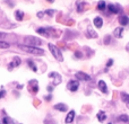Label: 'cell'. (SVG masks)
<instances>
[{
	"label": "cell",
	"mask_w": 129,
	"mask_h": 124,
	"mask_svg": "<svg viewBox=\"0 0 129 124\" xmlns=\"http://www.w3.org/2000/svg\"><path fill=\"white\" fill-rule=\"evenodd\" d=\"M18 47H19L22 51L26 52V53L33 54V55H43L44 54V51L40 47H34V46H28V45H24V44H18Z\"/></svg>",
	"instance_id": "cell-1"
},
{
	"label": "cell",
	"mask_w": 129,
	"mask_h": 124,
	"mask_svg": "<svg viewBox=\"0 0 129 124\" xmlns=\"http://www.w3.org/2000/svg\"><path fill=\"white\" fill-rule=\"evenodd\" d=\"M48 46H49V51L51 52V54L53 55V58L56 59L57 61H59V62H62V61H63L62 52L60 51V49H59L58 46H56V45L51 44V43H50Z\"/></svg>",
	"instance_id": "cell-2"
},
{
	"label": "cell",
	"mask_w": 129,
	"mask_h": 124,
	"mask_svg": "<svg viewBox=\"0 0 129 124\" xmlns=\"http://www.w3.org/2000/svg\"><path fill=\"white\" fill-rule=\"evenodd\" d=\"M25 42L28 44V46H34V47H38L39 45L42 44V40L38 37H34V36H26L25 37Z\"/></svg>",
	"instance_id": "cell-3"
},
{
	"label": "cell",
	"mask_w": 129,
	"mask_h": 124,
	"mask_svg": "<svg viewBox=\"0 0 129 124\" xmlns=\"http://www.w3.org/2000/svg\"><path fill=\"white\" fill-rule=\"evenodd\" d=\"M51 32H54L53 28H50V27H48V28H45V27H40V28L36 29V33L40 34V35H43V36H47V37H50L51 36Z\"/></svg>",
	"instance_id": "cell-4"
},
{
	"label": "cell",
	"mask_w": 129,
	"mask_h": 124,
	"mask_svg": "<svg viewBox=\"0 0 129 124\" xmlns=\"http://www.w3.org/2000/svg\"><path fill=\"white\" fill-rule=\"evenodd\" d=\"M78 87H79V81H78L77 79H75V80L73 79L67 84V89L70 91H77Z\"/></svg>",
	"instance_id": "cell-5"
},
{
	"label": "cell",
	"mask_w": 129,
	"mask_h": 124,
	"mask_svg": "<svg viewBox=\"0 0 129 124\" xmlns=\"http://www.w3.org/2000/svg\"><path fill=\"white\" fill-rule=\"evenodd\" d=\"M75 77L77 78L78 81H88V80H91V77H89L87 73L83 72V71H78V72L75 73Z\"/></svg>",
	"instance_id": "cell-6"
},
{
	"label": "cell",
	"mask_w": 129,
	"mask_h": 124,
	"mask_svg": "<svg viewBox=\"0 0 129 124\" xmlns=\"http://www.w3.org/2000/svg\"><path fill=\"white\" fill-rule=\"evenodd\" d=\"M28 89L32 94H36L39 91V84L36 80H31L28 82Z\"/></svg>",
	"instance_id": "cell-7"
},
{
	"label": "cell",
	"mask_w": 129,
	"mask_h": 124,
	"mask_svg": "<svg viewBox=\"0 0 129 124\" xmlns=\"http://www.w3.org/2000/svg\"><path fill=\"white\" fill-rule=\"evenodd\" d=\"M22 63V60H20V58H18V56H15L14 58V60L10 62V63L8 64V70H13L14 68H16V67H18L19 64Z\"/></svg>",
	"instance_id": "cell-8"
},
{
	"label": "cell",
	"mask_w": 129,
	"mask_h": 124,
	"mask_svg": "<svg viewBox=\"0 0 129 124\" xmlns=\"http://www.w3.org/2000/svg\"><path fill=\"white\" fill-rule=\"evenodd\" d=\"M118 22L119 24L121 25V27L122 26H128L129 25V17L126 15H120L118 17Z\"/></svg>",
	"instance_id": "cell-9"
},
{
	"label": "cell",
	"mask_w": 129,
	"mask_h": 124,
	"mask_svg": "<svg viewBox=\"0 0 129 124\" xmlns=\"http://www.w3.org/2000/svg\"><path fill=\"white\" fill-rule=\"evenodd\" d=\"M108 9H109V11L111 14H119L121 11V8L118 6V5H113V4H110L108 5Z\"/></svg>",
	"instance_id": "cell-10"
},
{
	"label": "cell",
	"mask_w": 129,
	"mask_h": 124,
	"mask_svg": "<svg viewBox=\"0 0 129 124\" xmlns=\"http://www.w3.org/2000/svg\"><path fill=\"white\" fill-rule=\"evenodd\" d=\"M98 86H99V89H100L103 94L109 93V90H108V86H107V84H105L104 80H100V81L98 82Z\"/></svg>",
	"instance_id": "cell-11"
},
{
	"label": "cell",
	"mask_w": 129,
	"mask_h": 124,
	"mask_svg": "<svg viewBox=\"0 0 129 124\" xmlns=\"http://www.w3.org/2000/svg\"><path fill=\"white\" fill-rule=\"evenodd\" d=\"M75 111H69L68 114H67L66 116V120H64V122H66L67 124H70L74 122V120H75Z\"/></svg>",
	"instance_id": "cell-12"
},
{
	"label": "cell",
	"mask_w": 129,
	"mask_h": 124,
	"mask_svg": "<svg viewBox=\"0 0 129 124\" xmlns=\"http://www.w3.org/2000/svg\"><path fill=\"white\" fill-rule=\"evenodd\" d=\"M49 78H57V81L56 80L53 81V85H56V86L61 82V76L59 75L58 72H50L49 73Z\"/></svg>",
	"instance_id": "cell-13"
},
{
	"label": "cell",
	"mask_w": 129,
	"mask_h": 124,
	"mask_svg": "<svg viewBox=\"0 0 129 124\" xmlns=\"http://www.w3.org/2000/svg\"><path fill=\"white\" fill-rule=\"evenodd\" d=\"M54 109H57V111L59 112H67L68 111V106H67L66 104H63V103H58V104L54 105Z\"/></svg>",
	"instance_id": "cell-14"
},
{
	"label": "cell",
	"mask_w": 129,
	"mask_h": 124,
	"mask_svg": "<svg viewBox=\"0 0 129 124\" xmlns=\"http://www.w3.org/2000/svg\"><path fill=\"white\" fill-rule=\"evenodd\" d=\"M93 24L95 25L96 28H101V27L103 26V19L100 17V16H98V17H95L93 19Z\"/></svg>",
	"instance_id": "cell-15"
},
{
	"label": "cell",
	"mask_w": 129,
	"mask_h": 124,
	"mask_svg": "<svg viewBox=\"0 0 129 124\" xmlns=\"http://www.w3.org/2000/svg\"><path fill=\"white\" fill-rule=\"evenodd\" d=\"M87 8H88V4H86V2H79V4L77 5V11L78 13H82V11L86 10Z\"/></svg>",
	"instance_id": "cell-16"
},
{
	"label": "cell",
	"mask_w": 129,
	"mask_h": 124,
	"mask_svg": "<svg viewBox=\"0 0 129 124\" xmlns=\"http://www.w3.org/2000/svg\"><path fill=\"white\" fill-rule=\"evenodd\" d=\"M96 118H98L100 122H104L107 120V114H105L104 111H100L98 114H96Z\"/></svg>",
	"instance_id": "cell-17"
},
{
	"label": "cell",
	"mask_w": 129,
	"mask_h": 124,
	"mask_svg": "<svg viewBox=\"0 0 129 124\" xmlns=\"http://www.w3.org/2000/svg\"><path fill=\"white\" fill-rule=\"evenodd\" d=\"M122 32H123V27H117L113 32V35L117 38H121L122 37Z\"/></svg>",
	"instance_id": "cell-18"
},
{
	"label": "cell",
	"mask_w": 129,
	"mask_h": 124,
	"mask_svg": "<svg viewBox=\"0 0 129 124\" xmlns=\"http://www.w3.org/2000/svg\"><path fill=\"white\" fill-rule=\"evenodd\" d=\"M87 37H89V38H96L98 37V34H96V32L94 31V29H92V27L91 26H88V28H87Z\"/></svg>",
	"instance_id": "cell-19"
},
{
	"label": "cell",
	"mask_w": 129,
	"mask_h": 124,
	"mask_svg": "<svg viewBox=\"0 0 129 124\" xmlns=\"http://www.w3.org/2000/svg\"><path fill=\"white\" fill-rule=\"evenodd\" d=\"M15 18H16V20H18V22L23 20V18H24V11H22V10H16V11H15Z\"/></svg>",
	"instance_id": "cell-20"
},
{
	"label": "cell",
	"mask_w": 129,
	"mask_h": 124,
	"mask_svg": "<svg viewBox=\"0 0 129 124\" xmlns=\"http://www.w3.org/2000/svg\"><path fill=\"white\" fill-rule=\"evenodd\" d=\"M120 98H121V100H122V102L125 103L126 105L129 104V94H127V93H121L120 94Z\"/></svg>",
	"instance_id": "cell-21"
},
{
	"label": "cell",
	"mask_w": 129,
	"mask_h": 124,
	"mask_svg": "<svg viewBox=\"0 0 129 124\" xmlns=\"http://www.w3.org/2000/svg\"><path fill=\"white\" fill-rule=\"evenodd\" d=\"M118 121H120L122 123H129V116L127 114H121V115L118 116Z\"/></svg>",
	"instance_id": "cell-22"
},
{
	"label": "cell",
	"mask_w": 129,
	"mask_h": 124,
	"mask_svg": "<svg viewBox=\"0 0 129 124\" xmlns=\"http://www.w3.org/2000/svg\"><path fill=\"white\" fill-rule=\"evenodd\" d=\"M105 8H107V4H105L104 0H101V1L98 2V9L99 10L103 11V10H105Z\"/></svg>",
	"instance_id": "cell-23"
},
{
	"label": "cell",
	"mask_w": 129,
	"mask_h": 124,
	"mask_svg": "<svg viewBox=\"0 0 129 124\" xmlns=\"http://www.w3.org/2000/svg\"><path fill=\"white\" fill-rule=\"evenodd\" d=\"M27 66H28L29 68L32 69V71H34V72H38V67L35 66V63H34L32 60H27Z\"/></svg>",
	"instance_id": "cell-24"
},
{
	"label": "cell",
	"mask_w": 129,
	"mask_h": 124,
	"mask_svg": "<svg viewBox=\"0 0 129 124\" xmlns=\"http://www.w3.org/2000/svg\"><path fill=\"white\" fill-rule=\"evenodd\" d=\"M2 123L4 124H15V121L13 118H10L9 116H5L4 120H2Z\"/></svg>",
	"instance_id": "cell-25"
},
{
	"label": "cell",
	"mask_w": 129,
	"mask_h": 124,
	"mask_svg": "<svg viewBox=\"0 0 129 124\" xmlns=\"http://www.w3.org/2000/svg\"><path fill=\"white\" fill-rule=\"evenodd\" d=\"M9 46H10V44L8 42H5V41L0 40V49H8Z\"/></svg>",
	"instance_id": "cell-26"
},
{
	"label": "cell",
	"mask_w": 129,
	"mask_h": 124,
	"mask_svg": "<svg viewBox=\"0 0 129 124\" xmlns=\"http://www.w3.org/2000/svg\"><path fill=\"white\" fill-rule=\"evenodd\" d=\"M44 14H47V15H49V16H53L54 14H56V10H53V9H47V10L44 11Z\"/></svg>",
	"instance_id": "cell-27"
},
{
	"label": "cell",
	"mask_w": 129,
	"mask_h": 124,
	"mask_svg": "<svg viewBox=\"0 0 129 124\" xmlns=\"http://www.w3.org/2000/svg\"><path fill=\"white\" fill-rule=\"evenodd\" d=\"M74 55L76 56L77 59H82L83 58V53L80 51H75V53H74Z\"/></svg>",
	"instance_id": "cell-28"
},
{
	"label": "cell",
	"mask_w": 129,
	"mask_h": 124,
	"mask_svg": "<svg viewBox=\"0 0 129 124\" xmlns=\"http://www.w3.org/2000/svg\"><path fill=\"white\" fill-rule=\"evenodd\" d=\"M104 43L105 44H110V43H111V36L110 35H107L104 37Z\"/></svg>",
	"instance_id": "cell-29"
},
{
	"label": "cell",
	"mask_w": 129,
	"mask_h": 124,
	"mask_svg": "<svg viewBox=\"0 0 129 124\" xmlns=\"http://www.w3.org/2000/svg\"><path fill=\"white\" fill-rule=\"evenodd\" d=\"M5 96H6V90H5L4 88H1V89H0V99H1V98H4Z\"/></svg>",
	"instance_id": "cell-30"
},
{
	"label": "cell",
	"mask_w": 129,
	"mask_h": 124,
	"mask_svg": "<svg viewBox=\"0 0 129 124\" xmlns=\"http://www.w3.org/2000/svg\"><path fill=\"white\" fill-rule=\"evenodd\" d=\"M2 20H6V17H5L4 13H2V11H1V10H0V25H1Z\"/></svg>",
	"instance_id": "cell-31"
},
{
	"label": "cell",
	"mask_w": 129,
	"mask_h": 124,
	"mask_svg": "<svg viewBox=\"0 0 129 124\" xmlns=\"http://www.w3.org/2000/svg\"><path fill=\"white\" fill-rule=\"evenodd\" d=\"M112 64H113V60H112V59H110V60L107 62V69H108V68H110V67H111Z\"/></svg>",
	"instance_id": "cell-32"
},
{
	"label": "cell",
	"mask_w": 129,
	"mask_h": 124,
	"mask_svg": "<svg viewBox=\"0 0 129 124\" xmlns=\"http://www.w3.org/2000/svg\"><path fill=\"white\" fill-rule=\"evenodd\" d=\"M5 2H7V4L9 5V7H10V8H13V7H14V2L11 1V0H5Z\"/></svg>",
	"instance_id": "cell-33"
},
{
	"label": "cell",
	"mask_w": 129,
	"mask_h": 124,
	"mask_svg": "<svg viewBox=\"0 0 129 124\" xmlns=\"http://www.w3.org/2000/svg\"><path fill=\"white\" fill-rule=\"evenodd\" d=\"M44 99L47 100V102H50V100L52 99V95H48V96H45V97H44Z\"/></svg>",
	"instance_id": "cell-34"
},
{
	"label": "cell",
	"mask_w": 129,
	"mask_h": 124,
	"mask_svg": "<svg viewBox=\"0 0 129 124\" xmlns=\"http://www.w3.org/2000/svg\"><path fill=\"white\" fill-rule=\"evenodd\" d=\"M43 15H44V13H43V11H39V13H38V17L39 18H43Z\"/></svg>",
	"instance_id": "cell-35"
},
{
	"label": "cell",
	"mask_w": 129,
	"mask_h": 124,
	"mask_svg": "<svg viewBox=\"0 0 129 124\" xmlns=\"http://www.w3.org/2000/svg\"><path fill=\"white\" fill-rule=\"evenodd\" d=\"M47 89H48V91H49V93H52V91H53V86H49Z\"/></svg>",
	"instance_id": "cell-36"
},
{
	"label": "cell",
	"mask_w": 129,
	"mask_h": 124,
	"mask_svg": "<svg viewBox=\"0 0 129 124\" xmlns=\"http://www.w3.org/2000/svg\"><path fill=\"white\" fill-rule=\"evenodd\" d=\"M5 36H6V34H5V33H1V32H0V40H1V38H4Z\"/></svg>",
	"instance_id": "cell-37"
},
{
	"label": "cell",
	"mask_w": 129,
	"mask_h": 124,
	"mask_svg": "<svg viewBox=\"0 0 129 124\" xmlns=\"http://www.w3.org/2000/svg\"><path fill=\"white\" fill-rule=\"evenodd\" d=\"M126 50H127V52H129V42L127 43V45H126Z\"/></svg>",
	"instance_id": "cell-38"
},
{
	"label": "cell",
	"mask_w": 129,
	"mask_h": 124,
	"mask_svg": "<svg viewBox=\"0 0 129 124\" xmlns=\"http://www.w3.org/2000/svg\"><path fill=\"white\" fill-rule=\"evenodd\" d=\"M47 1H49V2H50V4H52V2H53V1H54V0H47Z\"/></svg>",
	"instance_id": "cell-39"
},
{
	"label": "cell",
	"mask_w": 129,
	"mask_h": 124,
	"mask_svg": "<svg viewBox=\"0 0 129 124\" xmlns=\"http://www.w3.org/2000/svg\"><path fill=\"white\" fill-rule=\"evenodd\" d=\"M127 107H128V108H129V104H128V105H127Z\"/></svg>",
	"instance_id": "cell-40"
},
{
	"label": "cell",
	"mask_w": 129,
	"mask_h": 124,
	"mask_svg": "<svg viewBox=\"0 0 129 124\" xmlns=\"http://www.w3.org/2000/svg\"><path fill=\"white\" fill-rule=\"evenodd\" d=\"M0 124H2V123H1V122H0Z\"/></svg>",
	"instance_id": "cell-41"
}]
</instances>
